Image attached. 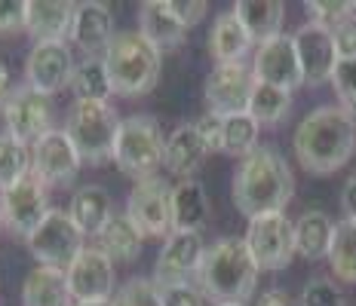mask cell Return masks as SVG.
<instances>
[{
  "label": "cell",
  "mask_w": 356,
  "mask_h": 306,
  "mask_svg": "<svg viewBox=\"0 0 356 306\" xmlns=\"http://www.w3.org/2000/svg\"><path fill=\"white\" fill-rule=\"evenodd\" d=\"M142 245H145V236L136 230L126 214H114L105 230L95 236V248H102L105 255L114 260V264H132L138 255H142Z\"/></svg>",
  "instance_id": "cell-29"
},
{
  "label": "cell",
  "mask_w": 356,
  "mask_h": 306,
  "mask_svg": "<svg viewBox=\"0 0 356 306\" xmlns=\"http://www.w3.org/2000/svg\"><path fill=\"white\" fill-rule=\"evenodd\" d=\"M123 119L108 101H74L65 117V132L77 147L80 160L89 166H105L114 160L117 132Z\"/></svg>",
  "instance_id": "cell-5"
},
{
  "label": "cell",
  "mask_w": 356,
  "mask_h": 306,
  "mask_svg": "<svg viewBox=\"0 0 356 306\" xmlns=\"http://www.w3.org/2000/svg\"><path fill=\"white\" fill-rule=\"evenodd\" d=\"M126 218L136 223L145 239L172 236V187L163 178L136 181L126 196Z\"/></svg>",
  "instance_id": "cell-8"
},
{
  "label": "cell",
  "mask_w": 356,
  "mask_h": 306,
  "mask_svg": "<svg viewBox=\"0 0 356 306\" xmlns=\"http://www.w3.org/2000/svg\"><path fill=\"white\" fill-rule=\"evenodd\" d=\"M243 239H246L258 270L267 273L286 270L292 264V257L298 255V248H295V221H289L286 212L252 218Z\"/></svg>",
  "instance_id": "cell-10"
},
{
  "label": "cell",
  "mask_w": 356,
  "mask_h": 306,
  "mask_svg": "<svg viewBox=\"0 0 356 306\" xmlns=\"http://www.w3.org/2000/svg\"><path fill=\"white\" fill-rule=\"evenodd\" d=\"M22 306H74L68 275L53 266H37L22 282Z\"/></svg>",
  "instance_id": "cell-27"
},
{
  "label": "cell",
  "mask_w": 356,
  "mask_h": 306,
  "mask_svg": "<svg viewBox=\"0 0 356 306\" xmlns=\"http://www.w3.org/2000/svg\"><path fill=\"white\" fill-rule=\"evenodd\" d=\"M194 126H197L200 138H203L206 151H209V153H221V151H225V117L206 110V114L200 117Z\"/></svg>",
  "instance_id": "cell-40"
},
{
  "label": "cell",
  "mask_w": 356,
  "mask_h": 306,
  "mask_svg": "<svg viewBox=\"0 0 356 306\" xmlns=\"http://www.w3.org/2000/svg\"><path fill=\"white\" fill-rule=\"evenodd\" d=\"M206 257V242L200 233H175L163 242L157 264H154V282L157 285H175V282L197 279L200 264Z\"/></svg>",
  "instance_id": "cell-17"
},
{
  "label": "cell",
  "mask_w": 356,
  "mask_h": 306,
  "mask_svg": "<svg viewBox=\"0 0 356 306\" xmlns=\"http://www.w3.org/2000/svg\"><path fill=\"white\" fill-rule=\"evenodd\" d=\"M353 156H356V147H353Z\"/></svg>",
  "instance_id": "cell-51"
},
{
  "label": "cell",
  "mask_w": 356,
  "mask_h": 306,
  "mask_svg": "<svg viewBox=\"0 0 356 306\" xmlns=\"http://www.w3.org/2000/svg\"><path fill=\"white\" fill-rule=\"evenodd\" d=\"M49 212H53L49 187L34 171H28L19 184H13L10 190L0 193V218H3V227L13 230L16 236L28 239Z\"/></svg>",
  "instance_id": "cell-11"
},
{
  "label": "cell",
  "mask_w": 356,
  "mask_h": 306,
  "mask_svg": "<svg viewBox=\"0 0 356 306\" xmlns=\"http://www.w3.org/2000/svg\"><path fill=\"white\" fill-rule=\"evenodd\" d=\"M169 10H172V16L181 22L184 28H194L206 19L209 3H206V0H169Z\"/></svg>",
  "instance_id": "cell-42"
},
{
  "label": "cell",
  "mask_w": 356,
  "mask_h": 306,
  "mask_svg": "<svg viewBox=\"0 0 356 306\" xmlns=\"http://www.w3.org/2000/svg\"><path fill=\"white\" fill-rule=\"evenodd\" d=\"M114 37H117L114 16H111L108 3H99V0H83V3H77L68 40L83 52L86 58H102Z\"/></svg>",
  "instance_id": "cell-19"
},
{
  "label": "cell",
  "mask_w": 356,
  "mask_h": 306,
  "mask_svg": "<svg viewBox=\"0 0 356 306\" xmlns=\"http://www.w3.org/2000/svg\"><path fill=\"white\" fill-rule=\"evenodd\" d=\"M292 110V92L267 83H255V92H252L249 101V117L255 119L258 126H277L283 123Z\"/></svg>",
  "instance_id": "cell-31"
},
{
  "label": "cell",
  "mask_w": 356,
  "mask_h": 306,
  "mask_svg": "<svg viewBox=\"0 0 356 306\" xmlns=\"http://www.w3.org/2000/svg\"><path fill=\"white\" fill-rule=\"evenodd\" d=\"M225 306H240V303H225Z\"/></svg>",
  "instance_id": "cell-48"
},
{
  "label": "cell",
  "mask_w": 356,
  "mask_h": 306,
  "mask_svg": "<svg viewBox=\"0 0 356 306\" xmlns=\"http://www.w3.org/2000/svg\"><path fill=\"white\" fill-rule=\"evenodd\" d=\"M71 92H74V101H108L114 95V89H111V80H108L105 58H83V62H77Z\"/></svg>",
  "instance_id": "cell-30"
},
{
  "label": "cell",
  "mask_w": 356,
  "mask_h": 306,
  "mask_svg": "<svg viewBox=\"0 0 356 306\" xmlns=\"http://www.w3.org/2000/svg\"><path fill=\"white\" fill-rule=\"evenodd\" d=\"M10 68H6V62H0V101H6V95H10Z\"/></svg>",
  "instance_id": "cell-46"
},
{
  "label": "cell",
  "mask_w": 356,
  "mask_h": 306,
  "mask_svg": "<svg viewBox=\"0 0 356 306\" xmlns=\"http://www.w3.org/2000/svg\"><path fill=\"white\" fill-rule=\"evenodd\" d=\"M252 74H255L258 83L295 92V89L304 83L298 49H295V37L280 34V37H273V40L261 43L255 52V62H252Z\"/></svg>",
  "instance_id": "cell-16"
},
{
  "label": "cell",
  "mask_w": 356,
  "mask_h": 306,
  "mask_svg": "<svg viewBox=\"0 0 356 306\" xmlns=\"http://www.w3.org/2000/svg\"><path fill=\"white\" fill-rule=\"evenodd\" d=\"M332 37H335L338 62H341V58H356V6H353L350 16L341 22L335 31H332Z\"/></svg>",
  "instance_id": "cell-43"
},
{
  "label": "cell",
  "mask_w": 356,
  "mask_h": 306,
  "mask_svg": "<svg viewBox=\"0 0 356 306\" xmlns=\"http://www.w3.org/2000/svg\"><path fill=\"white\" fill-rule=\"evenodd\" d=\"M295 196V175L286 156L270 144H258L234 171V203L246 218L280 214Z\"/></svg>",
  "instance_id": "cell-1"
},
{
  "label": "cell",
  "mask_w": 356,
  "mask_h": 306,
  "mask_svg": "<svg viewBox=\"0 0 356 306\" xmlns=\"http://www.w3.org/2000/svg\"><path fill=\"white\" fill-rule=\"evenodd\" d=\"M292 37H295V49H298L304 83L320 86L325 80L332 83V74L338 68V49H335V37H332L329 28L307 22Z\"/></svg>",
  "instance_id": "cell-18"
},
{
  "label": "cell",
  "mask_w": 356,
  "mask_h": 306,
  "mask_svg": "<svg viewBox=\"0 0 356 306\" xmlns=\"http://www.w3.org/2000/svg\"><path fill=\"white\" fill-rule=\"evenodd\" d=\"M74 68L77 65L68 43H34L25 62V86L53 99L62 89H71Z\"/></svg>",
  "instance_id": "cell-15"
},
{
  "label": "cell",
  "mask_w": 356,
  "mask_h": 306,
  "mask_svg": "<svg viewBox=\"0 0 356 306\" xmlns=\"http://www.w3.org/2000/svg\"><path fill=\"white\" fill-rule=\"evenodd\" d=\"M68 214L77 223V230L83 236H99L105 230V223L114 218V205H111V193L99 184H86L71 196Z\"/></svg>",
  "instance_id": "cell-24"
},
{
  "label": "cell",
  "mask_w": 356,
  "mask_h": 306,
  "mask_svg": "<svg viewBox=\"0 0 356 306\" xmlns=\"http://www.w3.org/2000/svg\"><path fill=\"white\" fill-rule=\"evenodd\" d=\"M0 227H3V218H0Z\"/></svg>",
  "instance_id": "cell-50"
},
{
  "label": "cell",
  "mask_w": 356,
  "mask_h": 306,
  "mask_svg": "<svg viewBox=\"0 0 356 306\" xmlns=\"http://www.w3.org/2000/svg\"><path fill=\"white\" fill-rule=\"evenodd\" d=\"M138 31H142L160 52L178 49L184 40H188V28L172 16L169 0H145L142 10H138Z\"/></svg>",
  "instance_id": "cell-23"
},
{
  "label": "cell",
  "mask_w": 356,
  "mask_h": 306,
  "mask_svg": "<svg viewBox=\"0 0 356 306\" xmlns=\"http://www.w3.org/2000/svg\"><path fill=\"white\" fill-rule=\"evenodd\" d=\"M295 156L310 175H332L344 169L356 147V119L344 108H316L298 123L292 138Z\"/></svg>",
  "instance_id": "cell-2"
},
{
  "label": "cell",
  "mask_w": 356,
  "mask_h": 306,
  "mask_svg": "<svg viewBox=\"0 0 356 306\" xmlns=\"http://www.w3.org/2000/svg\"><path fill=\"white\" fill-rule=\"evenodd\" d=\"M209 221V196L197 178L178 181L172 187V233H200Z\"/></svg>",
  "instance_id": "cell-26"
},
{
  "label": "cell",
  "mask_w": 356,
  "mask_h": 306,
  "mask_svg": "<svg viewBox=\"0 0 356 306\" xmlns=\"http://www.w3.org/2000/svg\"><path fill=\"white\" fill-rule=\"evenodd\" d=\"M234 16L240 19V25L246 28V34L252 37V43H267L273 37L283 34V22H286V3L280 0H236L234 3Z\"/></svg>",
  "instance_id": "cell-22"
},
{
  "label": "cell",
  "mask_w": 356,
  "mask_h": 306,
  "mask_svg": "<svg viewBox=\"0 0 356 306\" xmlns=\"http://www.w3.org/2000/svg\"><path fill=\"white\" fill-rule=\"evenodd\" d=\"M25 10L28 0H0V37L25 31Z\"/></svg>",
  "instance_id": "cell-41"
},
{
  "label": "cell",
  "mask_w": 356,
  "mask_h": 306,
  "mask_svg": "<svg viewBox=\"0 0 356 306\" xmlns=\"http://www.w3.org/2000/svg\"><path fill=\"white\" fill-rule=\"evenodd\" d=\"M209 156L206 151L203 138H200L197 126L194 123H181L178 129H172L166 135V151H163V169L169 171V175L181 178V181H188V178H194L200 166H203V160Z\"/></svg>",
  "instance_id": "cell-21"
},
{
  "label": "cell",
  "mask_w": 356,
  "mask_h": 306,
  "mask_svg": "<svg viewBox=\"0 0 356 306\" xmlns=\"http://www.w3.org/2000/svg\"><path fill=\"white\" fill-rule=\"evenodd\" d=\"M301 306H347L344 294L335 282L329 279H310L301 291Z\"/></svg>",
  "instance_id": "cell-38"
},
{
  "label": "cell",
  "mask_w": 356,
  "mask_h": 306,
  "mask_svg": "<svg viewBox=\"0 0 356 306\" xmlns=\"http://www.w3.org/2000/svg\"><path fill=\"white\" fill-rule=\"evenodd\" d=\"M105 68L114 95L120 99H142L160 80L163 52L142 31H117L105 49Z\"/></svg>",
  "instance_id": "cell-4"
},
{
  "label": "cell",
  "mask_w": 356,
  "mask_h": 306,
  "mask_svg": "<svg viewBox=\"0 0 356 306\" xmlns=\"http://www.w3.org/2000/svg\"><path fill=\"white\" fill-rule=\"evenodd\" d=\"M163 306H206V294L197 282H175V285H157Z\"/></svg>",
  "instance_id": "cell-39"
},
{
  "label": "cell",
  "mask_w": 356,
  "mask_h": 306,
  "mask_svg": "<svg viewBox=\"0 0 356 306\" xmlns=\"http://www.w3.org/2000/svg\"><path fill=\"white\" fill-rule=\"evenodd\" d=\"M255 74L249 65H215L206 77L203 99L209 104L212 114L218 117H234V114H249V101L255 92Z\"/></svg>",
  "instance_id": "cell-12"
},
{
  "label": "cell",
  "mask_w": 356,
  "mask_h": 306,
  "mask_svg": "<svg viewBox=\"0 0 356 306\" xmlns=\"http://www.w3.org/2000/svg\"><path fill=\"white\" fill-rule=\"evenodd\" d=\"M28 251L40 266H53V270H68L77 260V255L86 248L83 233L77 230V223L71 221L68 212L53 208L47 218L40 221V227L25 239Z\"/></svg>",
  "instance_id": "cell-7"
},
{
  "label": "cell",
  "mask_w": 356,
  "mask_h": 306,
  "mask_svg": "<svg viewBox=\"0 0 356 306\" xmlns=\"http://www.w3.org/2000/svg\"><path fill=\"white\" fill-rule=\"evenodd\" d=\"M258 132H261V126H258L249 114L225 117V151L221 153L246 160V156L258 147Z\"/></svg>",
  "instance_id": "cell-34"
},
{
  "label": "cell",
  "mask_w": 356,
  "mask_h": 306,
  "mask_svg": "<svg viewBox=\"0 0 356 306\" xmlns=\"http://www.w3.org/2000/svg\"><path fill=\"white\" fill-rule=\"evenodd\" d=\"M77 3L71 0H28L25 34L34 43H68Z\"/></svg>",
  "instance_id": "cell-20"
},
{
  "label": "cell",
  "mask_w": 356,
  "mask_h": 306,
  "mask_svg": "<svg viewBox=\"0 0 356 306\" xmlns=\"http://www.w3.org/2000/svg\"><path fill=\"white\" fill-rule=\"evenodd\" d=\"M3 126L13 138H19L22 144H37L47 132L56 129V110L53 99L43 92H37L31 86H16L3 101Z\"/></svg>",
  "instance_id": "cell-9"
},
{
  "label": "cell",
  "mask_w": 356,
  "mask_h": 306,
  "mask_svg": "<svg viewBox=\"0 0 356 306\" xmlns=\"http://www.w3.org/2000/svg\"><path fill=\"white\" fill-rule=\"evenodd\" d=\"M338 223L323 212V208H307L298 221H295V248L304 260H323L332 251V239H335Z\"/></svg>",
  "instance_id": "cell-28"
},
{
  "label": "cell",
  "mask_w": 356,
  "mask_h": 306,
  "mask_svg": "<svg viewBox=\"0 0 356 306\" xmlns=\"http://www.w3.org/2000/svg\"><path fill=\"white\" fill-rule=\"evenodd\" d=\"M332 86H335L341 108L356 117V58H341L332 74Z\"/></svg>",
  "instance_id": "cell-37"
},
{
  "label": "cell",
  "mask_w": 356,
  "mask_h": 306,
  "mask_svg": "<svg viewBox=\"0 0 356 306\" xmlns=\"http://www.w3.org/2000/svg\"><path fill=\"white\" fill-rule=\"evenodd\" d=\"M304 6H307V16L314 25H323V28H329V31H335L341 22L353 12L356 3H350V0H310V3H304Z\"/></svg>",
  "instance_id": "cell-36"
},
{
  "label": "cell",
  "mask_w": 356,
  "mask_h": 306,
  "mask_svg": "<svg viewBox=\"0 0 356 306\" xmlns=\"http://www.w3.org/2000/svg\"><path fill=\"white\" fill-rule=\"evenodd\" d=\"M31 171V147L13 138L10 132H0V193L19 184Z\"/></svg>",
  "instance_id": "cell-33"
},
{
  "label": "cell",
  "mask_w": 356,
  "mask_h": 306,
  "mask_svg": "<svg viewBox=\"0 0 356 306\" xmlns=\"http://www.w3.org/2000/svg\"><path fill=\"white\" fill-rule=\"evenodd\" d=\"M65 275L74 303H105L114 297V260L95 245H86Z\"/></svg>",
  "instance_id": "cell-13"
},
{
  "label": "cell",
  "mask_w": 356,
  "mask_h": 306,
  "mask_svg": "<svg viewBox=\"0 0 356 306\" xmlns=\"http://www.w3.org/2000/svg\"><path fill=\"white\" fill-rule=\"evenodd\" d=\"M329 266L341 282L356 285V221H341L335 227V239H332L329 251Z\"/></svg>",
  "instance_id": "cell-32"
},
{
  "label": "cell",
  "mask_w": 356,
  "mask_h": 306,
  "mask_svg": "<svg viewBox=\"0 0 356 306\" xmlns=\"http://www.w3.org/2000/svg\"><path fill=\"white\" fill-rule=\"evenodd\" d=\"M252 46L255 43L246 34V28L240 25V19L234 16V10L215 16L212 31H209V52H212L215 65H240L249 56Z\"/></svg>",
  "instance_id": "cell-25"
},
{
  "label": "cell",
  "mask_w": 356,
  "mask_h": 306,
  "mask_svg": "<svg viewBox=\"0 0 356 306\" xmlns=\"http://www.w3.org/2000/svg\"><path fill=\"white\" fill-rule=\"evenodd\" d=\"M111 306H163L160 288L154 279H129L114 291Z\"/></svg>",
  "instance_id": "cell-35"
},
{
  "label": "cell",
  "mask_w": 356,
  "mask_h": 306,
  "mask_svg": "<svg viewBox=\"0 0 356 306\" xmlns=\"http://www.w3.org/2000/svg\"><path fill=\"white\" fill-rule=\"evenodd\" d=\"M255 306H292V297H289L283 288H270L258 297Z\"/></svg>",
  "instance_id": "cell-45"
},
{
  "label": "cell",
  "mask_w": 356,
  "mask_h": 306,
  "mask_svg": "<svg viewBox=\"0 0 356 306\" xmlns=\"http://www.w3.org/2000/svg\"><path fill=\"white\" fill-rule=\"evenodd\" d=\"M258 264L252 257L246 239L225 236L206 248V257L197 273V288L206 294V300L215 306L225 303H246L255 294L258 285Z\"/></svg>",
  "instance_id": "cell-3"
},
{
  "label": "cell",
  "mask_w": 356,
  "mask_h": 306,
  "mask_svg": "<svg viewBox=\"0 0 356 306\" xmlns=\"http://www.w3.org/2000/svg\"><path fill=\"white\" fill-rule=\"evenodd\" d=\"M341 208H344L347 221H356V175L344 184V190H341Z\"/></svg>",
  "instance_id": "cell-44"
},
{
  "label": "cell",
  "mask_w": 356,
  "mask_h": 306,
  "mask_svg": "<svg viewBox=\"0 0 356 306\" xmlns=\"http://www.w3.org/2000/svg\"><path fill=\"white\" fill-rule=\"evenodd\" d=\"M0 110H3V101H0Z\"/></svg>",
  "instance_id": "cell-49"
},
{
  "label": "cell",
  "mask_w": 356,
  "mask_h": 306,
  "mask_svg": "<svg viewBox=\"0 0 356 306\" xmlns=\"http://www.w3.org/2000/svg\"><path fill=\"white\" fill-rule=\"evenodd\" d=\"M163 151H166V138L160 132V123L147 114H132L120 123L114 144V162L123 175L145 181V178H157L163 166Z\"/></svg>",
  "instance_id": "cell-6"
},
{
  "label": "cell",
  "mask_w": 356,
  "mask_h": 306,
  "mask_svg": "<svg viewBox=\"0 0 356 306\" xmlns=\"http://www.w3.org/2000/svg\"><path fill=\"white\" fill-rule=\"evenodd\" d=\"M80 166H83V160H80L77 147L71 144L65 129L47 132L37 144H31V171L47 187H68L77 178Z\"/></svg>",
  "instance_id": "cell-14"
},
{
  "label": "cell",
  "mask_w": 356,
  "mask_h": 306,
  "mask_svg": "<svg viewBox=\"0 0 356 306\" xmlns=\"http://www.w3.org/2000/svg\"><path fill=\"white\" fill-rule=\"evenodd\" d=\"M74 306H111V300H105V303H74Z\"/></svg>",
  "instance_id": "cell-47"
}]
</instances>
